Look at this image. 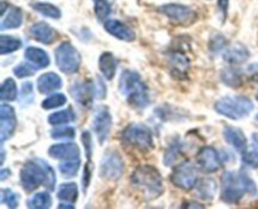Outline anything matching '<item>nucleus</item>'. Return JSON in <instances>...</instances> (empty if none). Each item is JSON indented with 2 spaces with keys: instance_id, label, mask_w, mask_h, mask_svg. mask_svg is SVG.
Instances as JSON below:
<instances>
[{
  "instance_id": "aec40b11",
  "label": "nucleus",
  "mask_w": 258,
  "mask_h": 209,
  "mask_svg": "<svg viewBox=\"0 0 258 209\" xmlns=\"http://www.w3.org/2000/svg\"><path fill=\"white\" fill-rule=\"evenodd\" d=\"M24 57L25 59L29 63H32L37 69H42V68L48 67L50 63V59L49 57H48L47 53H45V50L37 47H28L27 49H25Z\"/></svg>"
},
{
  "instance_id": "c03bdc74",
  "label": "nucleus",
  "mask_w": 258,
  "mask_h": 209,
  "mask_svg": "<svg viewBox=\"0 0 258 209\" xmlns=\"http://www.w3.org/2000/svg\"><path fill=\"white\" fill-rule=\"evenodd\" d=\"M20 97L22 100H24L25 102L29 103L33 100V85L30 82H24L22 87V93H20Z\"/></svg>"
},
{
  "instance_id": "f03ea898",
  "label": "nucleus",
  "mask_w": 258,
  "mask_h": 209,
  "mask_svg": "<svg viewBox=\"0 0 258 209\" xmlns=\"http://www.w3.org/2000/svg\"><path fill=\"white\" fill-rule=\"evenodd\" d=\"M120 92L127 102L136 108H145L149 105V91L140 75L134 71H123L120 77Z\"/></svg>"
},
{
  "instance_id": "473e14b6",
  "label": "nucleus",
  "mask_w": 258,
  "mask_h": 209,
  "mask_svg": "<svg viewBox=\"0 0 258 209\" xmlns=\"http://www.w3.org/2000/svg\"><path fill=\"white\" fill-rule=\"evenodd\" d=\"M222 80L229 87H238L242 85V73L234 68H226L222 71Z\"/></svg>"
},
{
  "instance_id": "0eeeda50",
  "label": "nucleus",
  "mask_w": 258,
  "mask_h": 209,
  "mask_svg": "<svg viewBox=\"0 0 258 209\" xmlns=\"http://www.w3.org/2000/svg\"><path fill=\"white\" fill-rule=\"evenodd\" d=\"M81 55L71 43H60L55 49V63L57 67L66 75L76 73L81 67Z\"/></svg>"
},
{
  "instance_id": "2f4dec72",
  "label": "nucleus",
  "mask_w": 258,
  "mask_h": 209,
  "mask_svg": "<svg viewBox=\"0 0 258 209\" xmlns=\"http://www.w3.org/2000/svg\"><path fill=\"white\" fill-rule=\"evenodd\" d=\"M17 95L18 91L14 80L13 78H7L2 85V88H0V100L3 102H5V101H14L17 98Z\"/></svg>"
},
{
  "instance_id": "c85d7f7f",
  "label": "nucleus",
  "mask_w": 258,
  "mask_h": 209,
  "mask_svg": "<svg viewBox=\"0 0 258 209\" xmlns=\"http://www.w3.org/2000/svg\"><path fill=\"white\" fill-rule=\"evenodd\" d=\"M32 8L38 12L39 14L44 15L47 18H52V19H59L60 18V10L58 9L55 5L49 4V3L45 2H38V3H33Z\"/></svg>"
},
{
  "instance_id": "6e6552de",
  "label": "nucleus",
  "mask_w": 258,
  "mask_h": 209,
  "mask_svg": "<svg viewBox=\"0 0 258 209\" xmlns=\"http://www.w3.org/2000/svg\"><path fill=\"white\" fill-rule=\"evenodd\" d=\"M171 183L184 190H190L196 188L199 181L197 166L191 161H184L174 168L170 175Z\"/></svg>"
},
{
  "instance_id": "1a4fd4ad",
  "label": "nucleus",
  "mask_w": 258,
  "mask_h": 209,
  "mask_svg": "<svg viewBox=\"0 0 258 209\" xmlns=\"http://www.w3.org/2000/svg\"><path fill=\"white\" fill-rule=\"evenodd\" d=\"M123 160L117 153L110 151L105 154L100 165V175L106 180L115 181L122 176L123 174Z\"/></svg>"
},
{
  "instance_id": "79ce46f5",
  "label": "nucleus",
  "mask_w": 258,
  "mask_h": 209,
  "mask_svg": "<svg viewBox=\"0 0 258 209\" xmlns=\"http://www.w3.org/2000/svg\"><path fill=\"white\" fill-rule=\"evenodd\" d=\"M239 175H241V179L242 181H243V185L244 188H246L247 193L251 194V195H257V186L256 184H254V181L249 178L248 174L244 170H241L239 171Z\"/></svg>"
},
{
  "instance_id": "37998d69",
  "label": "nucleus",
  "mask_w": 258,
  "mask_h": 209,
  "mask_svg": "<svg viewBox=\"0 0 258 209\" xmlns=\"http://www.w3.org/2000/svg\"><path fill=\"white\" fill-rule=\"evenodd\" d=\"M226 38H224L223 35L216 34L211 39L209 48H211V50H213V52H221V50H223V48L226 47Z\"/></svg>"
},
{
  "instance_id": "49530a36",
  "label": "nucleus",
  "mask_w": 258,
  "mask_h": 209,
  "mask_svg": "<svg viewBox=\"0 0 258 209\" xmlns=\"http://www.w3.org/2000/svg\"><path fill=\"white\" fill-rule=\"evenodd\" d=\"M218 5H219V9H221V12L223 13V20H224L227 17V12H228L229 0H219Z\"/></svg>"
},
{
  "instance_id": "f8f14e48",
  "label": "nucleus",
  "mask_w": 258,
  "mask_h": 209,
  "mask_svg": "<svg viewBox=\"0 0 258 209\" xmlns=\"http://www.w3.org/2000/svg\"><path fill=\"white\" fill-rule=\"evenodd\" d=\"M111 127H112V116H111L108 108L105 106L98 107L95 112V117H93V130L101 144L107 140Z\"/></svg>"
},
{
  "instance_id": "a19ab883",
  "label": "nucleus",
  "mask_w": 258,
  "mask_h": 209,
  "mask_svg": "<svg viewBox=\"0 0 258 209\" xmlns=\"http://www.w3.org/2000/svg\"><path fill=\"white\" fill-rule=\"evenodd\" d=\"M242 160L251 168H258V148L253 145V150H247L242 154Z\"/></svg>"
},
{
  "instance_id": "c9c22d12",
  "label": "nucleus",
  "mask_w": 258,
  "mask_h": 209,
  "mask_svg": "<svg viewBox=\"0 0 258 209\" xmlns=\"http://www.w3.org/2000/svg\"><path fill=\"white\" fill-rule=\"evenodd\" d=\"M66 102H67V97L63 93H54V95H50L49 97L43 101L42 107L44 110H52V108L60 107Z\"/></svg>"
},
{
  "instance_id": "dca6fc26",
  "label": "nucleus",
  "mask_w": 258,
  "mask_h": 209,
  "mask_svg": "<svg viewBox=\"0 0 258 209\" xmlns=\"http://www.w3.org/2000/svg\"><path fill=\"white\" fill-rule=\"evenodd\" d=\"M52 158L58 160H70V159H80V148L75 143L55 144L48 150Z\"/></svg>"
},
{
  "instance_id": "8fccbe9b",
  "label": "nucleus",
  "mask_w": 258,
  "mask_h": 209,
  "mask_svg": "<svg viewBox=\"0 0 258 209\" xmlns=\"http://www.w3.org/2000/svg\"><path fill=\"white\" fill-rule=\"evenodd\" d=\"M256 121H257V123H258V113H257V116H256Z\"/></svg>"
},
{
  "instance_id": "a878e982",
  "label": "nucleus",
  "mask_w": 258,
  "mask_h": 209,
  "mask_svg": "<svg viewBox=\"0 0 258 209\" xmlns=\"http://www.w3.org/2000/svg\"><path fill=\"white\" fill-rule=\"evenodd\" d=\"M170 64L173 68V72L178 75H185L190 65V60L184 53L181 52H173L170 54Z\"/></svg>"
},
{
  "instance_id": "e433bc0d",
  "label": "nucleus",
  "mask_w": 258,
  "mask_h": 209,
  "mask_svg": "<svg viewBox=\"0 0 258 209\" xmlns=\"http://www.w3.org/2000/svg\"><path fill=\"white\" fill-rule=\"evenodd\" d=\"M95 3V13L98 20H105L111 13V5L108 0H93Z\"/></svg>"
},
{
  "instance_id": "2eb2a0df",
  "label": "nucleus",
  "mask_w": 258,
  "mask_h": 209,
  "mask_svg": "<svg viewBox=\"0 0 258 209\" xmlns=\"http://www.w3.org/2000/svg\"><path fill=\"white\" fill-rule=\"evenodd\" d=\"M105 29L107 30V33H110L111 35L116 37L117 39L123 40V42H133L136 38L135 32H134L128 25L120 22V20H106Z\"/></svg>"
},
{
  "instance_id": "412c9836",
  "label": "nucleus",
  "mask_w": 258,
  "mask_h": 209,
  "mask_svg": "<svg viewBox=\"0 0 258 209\" xmlns=\"http://www.w3.org/2000/svg\"><path fill=\"white\" fill-rule=\"evenodd\" d=\"M223 58L231 64H241L244 63L249 58V52L243 44L241 43H236V44L231 45L228 49L224 52Z\"/></svg>"
},
{
  "instance_id": "72a5a7b5",
  "label": "nucleus",
  "mask_w": 258,
  "mask_h": 209,
  "mask_svg": "<svg viewBox=\"0 0 258 209\" xmlns=\"http://www.w3.org/2000/svg\"><path fill=\"white\" fill-rule=\"evenodd\" d=\"M183 150H181V143H173L165 151L164 163L166 166H171L180 159Z\"/></svg>"
},
{
  "instance_id": "39448f33",
  "label": "nucleus",
  "mask_w": 258,
  "mask_h": 209,
  "mask_svg": "<svg viewBox=\"0 0 258 209\" xmlns=\"http://www.w3.org/2000/svg\"><path fill=\"white\" fill-rule=\"evenodd\" d=\"M123 143L140 151H149L154 148L153 132L150 128L143 123H131L121 135Z\"/></svg>"
},
{
  "instance_id": "f704fd0d",
  "label": "nucleus",
  "mask_w": 258,
  "mask_h": 209,
  "mask_svg": "<svg viewBox=\"0 0 258 209\" xmlns=\"http://www.w3.org/2000/svg\"><path fill=\"white\" fill-rule=\"evenodd\" d=\"M81 161L80 159H70V160H63V163L59 164V171L63 176H71L77 175L78 170H80Z\"/></svg>"
},
{
  "instance_id": "b1692460",
  "label": "nucleus",
  "mask_w": 258,
  "mask_h": 209,
  "mask_svg": "<svg viewBox=\"0 0 258 209\" xmlns=\"http://www.w3.org/2000/svg\"><path fill=\"white\" fill-rule=\"evenodd\" d=\"M82 143H83V148H85L86 151V156H87V164H86L85 168V175H83V186L85 189H87L88 184L91 181V156H92V137H91V133L88 131H85L82 133Z\"/></svg>"
},
{
  "instance_id": "4c0bfd02",
  "label": "nucleus",
  "mask_w": 258,
  "mask_h": 209,
  "mask_svg": "<svg viewBox=\"0 0 258 209\" xmlns=\"http://www.w3.org/2000/svg\"><path fill=\"white\" fill-rule=\"evenodd\" d=\"M50 136L55 140H63V138H73L76 136V130L71 126H62L60 127L54 128V130L50 132Z\"/></svg>"
},
{
  "instance_id": "ea45409f",
  "label": "nucleus",
  "mask_w": 258,
  "mask_h": 209,
  "mask_svg": "<svg viewBox=\"0 0 258 209\" xmlns=\"http://www.w3.org/2000/svg\"><path fill=\"white\" fill-rule=\"evenodd\" d=\"M35 69H37V68H35L32 63L24 62V63H20V64H18L17 67H14L13 72H14V75L17 76L18 78H25V77H30V76L34 75Z\"/></svg>"
},
{
  "instance_id": "ddd939ff",
  "label": "nucleus",
  "mask_w": 258,
  "mask_h": 209,
  "mask_svg": "<svg viewBox=\"0 0 258 209\" xmlns=\"http://www.w3.org/2000/svg\"><path fill=\"white\" fill-rule=\"evenodd\" d=\"M197 161H198L199 168L206 173H214L222 166L221 156L217 153L216 149L211 146H204L203 149H201L197 156Z\"/></svg>"
},
{
  "instance_id": "de8ad7c7",
  "label": "nucleus",
  "mask_w": 258,
  "mask_h": 209,
  "mask_svg": "<svg viewBox=\"0 0 258 209\" xmlns=\"http://www.w3.org/2000/svg\"><path fill=\"white\" fill-rule=\"evenodd\" d=\"M9 175H10V170H9V169H3V170L0 171V180L4 181L5 179H7Z\"/></svg>"
},
{
  "instance_id": "9b49d317",
  "label": "nucleus",
  "mask_w": 258,
  "mask_h": 209,
  "mask_svg": "<svg viewBox=\"0 0 258 209\" xmlns=\"http://www.w3.org/2000/svg\"><path fill=\"white\" fill-rule=\"evenodd\" d=\"M70 91L76 102L85 108L91 107L93 98L96 97V86L92 81L76 82L70 87Z\"/></svg>"
},
{
  "instance_id": "7c9ffc66",
  "label": "nucleus",
  "mask_w": 258,
  "mask_h": 209,
  "mask_svg": "<svg viewBox=\"0 0 258 209\" xmlns=\"http://www.w3.org/2000/svg\"><path fill=\"white\" fill-rule=\"evenodd\" d=\"M23 45L22 40L17 39V38L8 37V35H2L0 37V53L3 55L9 54V53L15 52V50L20 49Z\"/></svg>"
},
{
  "instance_id": "20e7f679",
  "label": "nucleus",
  "mask_w": 258,
  "mask_h": 209,
  "mask_svg": "<svg viewBox=\"0 0 258 209\" xmlns=\"http://www.w3.org/2000/svg\"><path fill=\"white\" fill-rule=\"evenodd\" d=\"M217 112L231 120H241L247 117L253 110V103L246 96H227L214 105Z\"/></svg>"
},
{
  "instance_id": "6ab92c4d",
  "label": "nucleus",
  "mask_w": 258,
  "mask_h": 209,
  "mask_svg": "<svg viewBox=\"0 0 258 209\" xmlns=\"http://www.w3.org/2000/svg\"><path fill=\"white\" fill-rule=\"evenodd\" d=\"M62 87V80L54 72H48L38 78V91L40 93H50Z\"/></svg>"
},
{
  "instance_id": "09e8293b",
  "label": "nucleus",
  "mask_w": 258,
  "mask_h": 209,
  "mask_svg": "<svg viewBox=\"0 0 258 209\" xmlns=\"http://www.w3.org/2000/svg\"><path fill=\"white\" fill-rule=\"evenodd\" d=\"M58 208H75V205H73V203H62V204H59V205H58Z\"/></svg>"
},
{
  "instance_id": "5701e85b",
  "label": "nucleus",
  "mask_w": 258,
  "mask_h": 209,
  "mask_svg": "<svg viewBox=\"0 0 258 209\" xmlns=\"http://www.w3.org/2000/svg\"><path fill=\"white\" fill-rule=\"evenodd\" d=\"M23 23V12L20 8L17 7H9V12L8 14L5 13L3 15L2 24H0V29H17L22 25Z\"/></svg>"
},
{
  "instance_id": "9d476101",
  "label": "nucleus",
  "mask_w": 258,
  "mask_h": 209,
  "mask_svg": "<svg viewBox=\"0 0 258 209\" xmlns=\"http://www.w3.org/2000/svg\"><path fill=\"white\" fill-rule=\"evenodd\" d=\"M159 10L176 24H193L197 19L196 12L181 4H165L159 8Z\"/></svg>"
},
{
  "instance_id": "bb28decb",
  "label": "nucleus",
  "mask_w": 258,
  "mask_h": 209,
  "mask_svg": "<svg viewBox=\"0 0 258 209\" xmlns=\"http://www.w3.org/2000/svg\"><path fill=\"white\" fill-rule=\"evenodd\" d=\"M58 199L68 203H75L78 198V186L76 183H64L59 186L57 194Z\"/></svg>"
},
{
  "instance_id": "a211bd4d",
  "label": "nucleus",
  "mask_w": 258,
  "mask_h": 209,
  "mask_svg": "<svg viewBox=\"0 0 258 209\" xmlns=\"http://www.w3.org/2000/svg\"><path fill=\"white\" fill-rule=\"evenodd\" d=\"M223 136L229 145L233 146L238 153L244 154L247 151V138L243 131L238 127L226 126L223 131Z\"/></svg>"
},
{
  "instance_id": "4be33fe9",
  "label": "nucleus",
  "mask_w": 258,
  "mask_h": 209,
  "mask_svg": "<svg viewBox=\"0 0 258 209\" xmlns=\"http://www.w3.org/2000/svg\"><path fill=\"white\" fill-rule=\"evenodd\" d=\"M98 68H100V72L106 80H112L115 77L116 68H117V62H116V58L113 57V54L111 52H103L100 55V59H98Z\"/></svg>"
},
{
  "instance_id": "58836bf2",
  "label": "nucleus",
  "mask_w": 258,
  "mask_h": 209,
  "mask_svg": "<svg viewBox=\"0 0 258 209\" xmlns=\"http://www.w3.org/2000/svg\"><path fill=\"white\" fill-rule=\"evenodd\" d=\"M0 201L3 204H7L9 208H17L18 203H19V198L10 189H2V191H0Z\"/></svg>"
},
{
  "instance_id": "7ed1b4c3",
  "label": "nucleus",
  "mask_w": 258,
  "mask_h": 209,
  "mask_svg": "<svg viewBox=\"0 0 258 209\" xmlns=\"http://www.w3.org/2000/svg\"><path fill=\"white\" fill-rule=\"evenodd\" d=\"M131 183L143 190L149 199H155L163 194V178L156 168L151 165H140L135 169Z\"/></svg>"
},
{
  "instance_id": "f3484780",
  "label": "nucleus",
  "mask_w": 258,
  "mask_h": 209,
  "mask_svg": "<svg viewBox=\"0 0 258 209\" xmlns=\"http://www.w3.org/2000/svg\"><path fill=\"white\" fill-rule=\"evenodd\" d=\"M29 33L30 35H32L33 39H35L37 42L43 43V44H50V43L54 42V39L57 38L55 30L44 22H39L33 24L32 27H30Z\"/></svg>"
},
{
  "instance_id": "423d86ee",
  "label": "nucleus",
  "mask_w": 258,
  "mask_h": 209,
  "mask_svg": "<svg viewBox=\"0 0 258 209\" xmlns=\"http://www.w3.org/2000/svg\"><path fill=\"white\" fill-rule=\"evenodd\" d=\"M247 193L239 173L226 171L222 176L221 199L227 204H237Z\"/></svg>"
},
{
  "instance_id": "a18cd8bd",
  "label": "nucleus",
  "mask_w": 258,
  "mask_h": 209,
  "mask_svg": "<svg viewBox=\"0 0 258 209\" xmlns=\"http://www.w3.org/2000/svg\"><path fill=\"white\" fill-rule=\"evenodd\" d=\"M97 83H95L96 86V97L97 98H105L106 97V86L103 85L102 81H100L97 78Z\"/></svg>"
},
{
  "instance_id": "3c124183",
  "label": "nucleus",
  "mask_w": 258,
  "mask_h": 209,
  "mask_svg": "<svg viewBox=\"0 0 258 209\" xmlns=\"http://www.w3.org/2000/svg\"><path fill=\"white\" fill-rule=\"evenodd\" d=\"M257 101H258V95H257Z\"/></svg>"
},
{
  "instance_id": "4468645a",
  "label": "nucleus",
  "mask_w": 258,
  "mask_h": 209,
  "mask_svg": "<svg viewBox=\"0 0 258 209\" xmlns=\"http://www.w3.org/2000/svg\"><path fill=\"white\" fill-rule=\"evenodd\" d=\"M15 126H17V118H15L14 108L7 103H3L0 106V141L2 144L12 136Z\"/></svg>"
},
{
  "instance_id": "c756f323",
  "label": "nucleus",
  "mask_w": 258,
  "mask_h": 209,
  "mask_svg": "<svg viewBox=\"0 0 258 209\" xmlns=\"http://www.w3.org/2000/svg\"><path fill=\"white\" fill-rule=\"evenodd\" d=\"M52 205V198L47 191H40L34 194L32 198L28 200V208L33 209H47Z\"/></svg>"
},
{
  "instance_id": "f257e3e1",
  "label": "nucleus",
  "mask_w": 258,
  "mask_h": 209,
  "mask_svg": "<svg viewBox=\"0 0 258 209\" xmlns=\"http://www.w3.org/2000/svg\"><path fill=\"white\" fill-rule=\"evenodd\" d=\"M20 184L28 193L35 190L40 185H45L53 190L55 184L54 171L44 160L28 161L20 170Z\"/></svg>"
},
{
  "instance_id": "393cba45",
  "label": "nucleus",
  "mask_w": 258,
  "mask_h": 209,
  "mask_svg": "<svg viewBox=\"0 0 258 209\" xmlns=\"http://www.w3.org/2000/svg\"><path fill=\"white\" fill-rule=\"evenodd\" d=\"M197 191L201 198L207 199V200H212L217 193V184L213 179L204 178L201 179L197 184Z\"/></svg>"
},
{
  "instance_id": "cd10ccee",
  "label": "nucleus",
  "mask_w": 258,
  "mask_h": 209,
  "mask_svg": "<svg viewBox=\"0 0 258 209\" xmlns=\"http://www.w3.org/2000/svg\"><path fill=\"white\" fill-rule=\"evenodd\" d=\"M75 118H76L75 112H73L72 108L68 107L66 108V110L57 111V112L49 115V117H48V122L53 126H59V125H64V123H68V122H72V121H75Z\"/></svg>"
}]
</instances>
